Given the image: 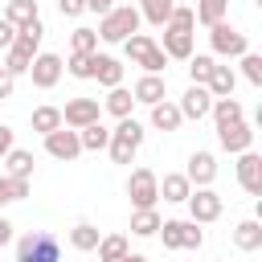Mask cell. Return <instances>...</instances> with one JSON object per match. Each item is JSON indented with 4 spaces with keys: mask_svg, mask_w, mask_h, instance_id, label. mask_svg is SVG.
Returning <instances> with one entry per match:
<instances>
[{
    "mask_svg": "<svg viewBox=\"0 0 262 262\" xmlns=\"http://www.w3.org/2000/svg\"><path fill=\"white\" fill-rule=\"evenodd\" d=\"M98 242H102V233H98L94 225H86V221H78V225L70 229V246H74L78 254H86V250H98Z\"/></svg>",
    "mask_w": 262,
    "mask_h": 262,
    "instance_id": "484cf974",
    "label": "cell"
},
{
    "mask_svg": "<svg viewBox=\"0 0 262 262\" xmlns=\"http://www.w3.org/2000/svg\"><path fill=\"white\" fill-rule=\"evenodd\" d=\"M29 78H33L37 90H53L57 78H61V57L57 53H37L33 66H29Z\"/></svg>",
    "mask_w": 262,
    "mask_h": 262,
    "instance_id": "ba28073f",
    "label": "cell"
},
{
    "mask_svg": "<svg viewBox=\"0 0 262 262\" xmlns=\"http://www.w3.org/2000/svg\"><path fill=\"white\" fill-rule=\"evenodd\" d=\"M86 8H90V12H98V16H106V12L115 8V0H86Z\"/></svg>",
    "mask_w": 262,
    "mask_h": 262,
    "instance_id": "bcb514c9",
    "label": "cell"
},
{
    "mask_svg": "<svg viewBox=\"0 0 262 262\" xmlns=\"http://www.w3.org/2000/svg\"><path fill=\"white\" fill-rule=\"evenodd\" d=\"M180 123H184V119H180V106H176V102L164 98V102L151 106V127H156V131H176Z\"/></svg>",
    "mask_w": 262,
    "mask_h": 262,
    "instance_id": "d6986e66",
    "label": "cell"
},
{
    "mask_svg": "<svg viewBox=\"0 0 262 262\" xmlns=\"http://www.w3.org/2000/svg\"><path fill=\"white\" fill-rule=\"evenodd\" d=\"M66 70H70L74 78H94V53H90V57H82V53H70Z\"/></svg>",
    "mask_w": 262,
    "mask_h": 262,
    "instance_id": "74e56055",
    "label": "cell"
},
{
    "mask_svg": "<svg viewBox=\"0 0 262 262\" xmlns=\"http://www.w3.org/2000/svg\"><path fill=\"white\" fill-rule=\"evenodd\" d=\"M29 123H33V131L49 135V131H57V127H61V111H57V106H37Z\"/></svg>",
    "mask_w": 262,
    "mask_h": 262,
    "instance_id": "4dcf8cb0",
    "label": "cell"
},
{
    "mask_svg": "<svg viewBox=\"0 0 262 262\" xmlns=\"http://www.w3.org/2000/svg\"><path fill=\"white\" fill-rule=\"evenodd\" d=\"M98 115H102L98 98H74V102H66V111H61V127H70V131H82V127L98 123Z\"/></svg>",
    "mask_w": 262,
    "mask_h": 262,
    "instance_id": "8992f818",
    "label": "cell"
},
{
    "mask_svg": "<svg viewBox=\"0 0 262 262\" xmlns=\"http://www.w3.org/2000/svg\"><path fill=\"white\" fill-rule=\"evenodd\" d=\"M139 143H143V123H135V119H119V127L111 131L106 151H111L115 164H131V156L139 151Z\"/></svg>",
    "mask_w": 262,
    "mask_h": 262,
    "instance_id": "3957f363",
    "label": "cell"
},
{
    "mask_svg": "<svg viewBox=\"0 0 262 262\" xmlns=\"http://www.w3.org/2000/svg\"><path fill=\"white\" fill-rule=\"evenodd\" d=\"M160 237H164V246L168 250H180V221H160V229H156Z\"/></svg>",
    "mask_w": 262,
    "mask_h": 262,
    "instance_id": "ab89813d",
    "label": "cell"
},
{
    "mask_svg": "<svg viewBox=\"0 0 262 262\" xmlns=\"http://www.w3.org/2000/svg\"><path fill=\"white\" fill-rule=\"evenodd\" d=\"M213 66H217V61H213L209 53H192V57H188V78H192V86H205L209 74H213Z\"/></svg>",
    "mask_w": 262,
    "mask_h": 262,
    "instance_id": "d6a6232c",
    "label": "cell"
},
{
    "mask_svg": "<svg viewBox=\"0 0 262 262\" xmlns=\"http://www.w3.org/2000/svg\"><path fill=\"white\" fill-rule=\"evenodd\" d=\"M156 229H160V213L156 209H135L131 213V233L135 237H151Z\"/></svg>",
    "mask_w": 262,
    "mask_h": 262,
    "instance_id": "f1b7e54d",
    "label": "cell"
},
{
    "mask_svg": "<svg viewBox=\"0 0 262 262\" xmlns=\"http://www.w3.org/2000/svg\"><path fill=\"white\" fill-rule=\"evenodd\" d=\"M78 143H82V151H102V147L111 143V131H106L102 119H98V123H90V127L78 131Z\"/></svg>",
    "mask_w": 262,
    "mask_h": 262,
    "instance_id": "d4e9b609",
    "label": "cell"
},
{
    "mask_svg": "<svg viewBox=\"0 0 262 262\" xmlns=\"http://www.w3.org/2000/svg\"><path fill=\"white\" fill-rule=\"evenodd\" d=\"M217 143H221L229 156H242V151H250V143H254V131H250V123H246V119H237V123H225V127H217Z\"/></svg>",
    "mask_w": 262,
    "mask_h": 262,
    "instance_id": "9c48e42d",
    "label": "cell"
},
{
    "mask_svg": "<svg viewBox=\"0 0 262 262\" xmlns=\"http://www.w3.org/2000/svg\"><path fill=\"white\" fill-rule=\"evenodd\" d=\"M151 45H156V41H151V37H147V33H131V37H127V41H123V49H127V57H131V61H135V66H139V57H143V53H147V49H151Z\"/></svg>",
    "mask_w": 262,
    "mask_h": 262,
    "instance_id": "e575fe53",
    "label": "cell"
},
{
    "mask_svg": "<svg viewBox=\"0 0 262 262\" xmlns=\"http://www.w3.org/2000/svg\"><path fill=\"white\" fill-rule=\"evenodd\" d=\"M205 246V233L196 221H180V250H201Z\"/></svg>",
    "mask_w": 262,
    "mask_h": 262,
    "instance_id": "d590c367",
    "label": "cell"
},
{
    "mask_svg": "<svg viewBox=\"0 0 262 262\" xmlns=\"http://www.w3.org/2000/svg\"><path fill=\"white\" fill-rule=\"evenodd\" d=\"M139 66H143L147 74H164V66H168V53H164L160 45H151V49H147V53L139 57Z\"/></svg>",
    "mask_w": 262,
    "mask_h": 262,
    "instance_id": "8d00e7d4",
    "label": "cell"
},
{
    "mask_svg": "<svg viewBox=\"0 0 262 262\" xmlns=\"http://www.w3.org/2000/svg\"><path fill=\"white\" fill-rule=\"evenodd\" d=\"M233 86H237V74H233L229 66H213V74H209L205 90H209L213 98H233Z\"/></svg>",
    "mask_w": 262,
    "mask_h": 262,
    "instance_id": "e0dca14e",
    "label": "cell"
},
{
    "mask_svg": "<svg viewBox=\"0 0 262 262\" xmlns=\"http://www.w3.org/2000/svg\"><path fill=\"white\" fill-rule=\"evenodd\" d=\"M25 196H29V180H12V176H0V205L25 201Z\"/></svg>",
    "mask_w": 262,
    "mask_h": 262,
    "instance_id": "836d02e7",
    "label": "cell"
},
{
    "mask_svg": "<svg viewBox=\"0 0 262 262\" xmlns=\"http://www.w3.org/2000/svg\"><path fill=\"white\" fill-rule=\"evenodd\" d=\"M115 119H131V106H135V98H131V90H123V86H115L111 94H106V102H102Z\"/></svg>",
    "mask_w": 262,
    "mask_h": 262,
    "instance_id": "4316f807",
    "label": "cell"
},
{
    "mask_svg": "<svg viewBox=\"0 0 262 262\" xmlns=\"http://www.w3.org/2000/svg\"><path fill=\"white\" fill-rule=\"evenodd\" d=\"M123 254H131L123 233H111V237H102V242H98V262H119Z\"/></svg>",
    "mask_w": 262,
    "mask_h": 262,
    "instance_id": "1f68e13d",
    "label": "cell"
},
{
    "mask_svg": "<svg viewBox=\"0 0 262 262\" xmlns=\"http://www.w3.org/2000/svg\"><path fill=\"white\" fill-rule=\"evenodd\" d=\"M127 196H131L135 209H156V201H160V176L151 168H135L131 180H127Z\"/></svg>",
    "mask_w": 262,
    "mask_h": 262,
    "instance_id": "277c9868",
    "label": "cell"
},
{
    "mask_svg": "<svg viewBox=\"0 0 262 262\" xmlns=\"http://www.w3.org/2000/svg\"><path fill=\"white\" fill-rule=\"evenodd\" d=\"M225 12H229V0H196V8H192V16L201 20V25H221L225 20Z\"/></svg>",
    "mask_w": 262,
    "mask_h": 262,
    "instance_id": "603a6c76",
    "label": "cell"
},
{
    "mask_svg": "<svg viewBox=\"0 0 262 262\" xmlns=\"http://www.w3.org/2000/svg\"><path fill=\"white\" fill-rule=\"evenodd\" d=\"M127 4H131V8H135V0H127Z\"/></svg>",
    "mask_w": 262,
    "mask_h": 262,
    "instance_id": "681fc988",
    "label": "cell"
},
{
    "mask_svg": "<svg viewBox=\"0 0 262 262\" xmlns=\"http://www.w3.org/2000/svg\"><path fill=\"white\" fill-rule=\"evenodd\" d=\"M164 94H168V78H160V74H143L135 82V90H131V98L135 102H147V106L164 102Z\"/></svg>",
    "mask_w": 262,
    "mask_h": 262,
    "instance_id": "9a60e30c",
    "label": "cell"
},
{
    "mask_svg": "<svg viewBox=\"0 0 262 262\" xmlns=\"http://www.w3.org/2000/svg\"><path fill=\"white\" fill-rule=\"evenodd\" d=\"M16 262H61V246L49 229H29L16 242Z\"/></svg>",
    "mask_w": 262,
    "mask_h": 262,
    "instance_id": "6da1fadb",
    "label": "cell"
},
{
    "mask_svg": "<svg viewBox=\"0 0 262 262\" xmlns=\"http://www.w3.org/2000/svg\"><path fill=\"white\" fill-rule=\"evenodd\" d=\"M0 164L8 168L4 176H12V180H29V176H33V151H20V147H12V151H8Z\"/></svg>",
    "mask_w": 262,
    "mask_h": 262,
    "instance_id": "ffe728a7",
    "label": "cell"
},
{
    "mask_svg": "<svg viewBox=\"0 0 262 262\" xmlns=\"http://www.w3.org/2000/svg\"><path fill=\"white\" fill-rule=\"evenodd\" d=\"M8 242H12V221H8V217H0V250H4Z\"/></svg>",
    "mask_w": 262,
    "mask_h": 262,
    "instance_id": "7dc6e473",
    "label": "cell"
},
{
    "mask_svg": "<svg viewBox=\"0 0 262 262\" xmlns=\"http://www.w3.org/2000/svg\"><path fill=\"white\" fill-rule=\"evenodd\" d=\"M12 41H16V29H12V25H8L4 16H0V49H8Z\"/></svg>",
    "mask_w": 262,
    "mask_h": 262,
    "instance_id": "7bdbcfd3",
    "label": "cell"
},
{
    "mask_svg": "<svg viewBox=\"0 0 262 262\" xmlns=\"http://www.w3.org/2000/svg\"><path fill=\"white\" fill-rule=\"evenodd\" d=\"M176 106H180V119H205L209 106H213V94H209L205 86H188L184 98H180Z\"/></svg>",
    "mask_w": 262,
    "mask_h": 262,
    "instance_id": "4fadbf2b",
    "label": "cell"
},
{
    "mask_svg": "<svg viewBox=\"0 0 262 262\" xmlns=\"http://www.w3.org/2000/svg\"><path fill=\"white\" fill-rule=\"evenodd\" d=\"M213 176H217V160H213V151H192V156H188V168H184V180L196 184V188H209Z\"/></svg>",
    "mask_w": 262,
    "mask_h": 262,
    "instance_id": "8fae6325",
    "label": "cell"
},
{
    "mask_svg": "<svg viewBox=\"0 0 262 262\" xmlns=\"http://www.w3.org/2000/svg\"><path fill=\"white\" fill-rule=\"evenodd\" d=\"M45 151L53 156V160H78L82 156V143H78V131H70V127H57V131H49L45 135Z\"/></svg>",
    "mask_w": 262,
    "mask_h": 262,
    "instance_id": "30bf717a",
    "label": "cell"
},
{
    "mask_svg": "<svg viewBox=\"0 0 262 262\" xmlns=\"http://www.w3.org/2000/svg\"><path fill=\"white\" fill-rule=\"evenodd\" d=\"M8 151H12V127H4V123H0V160H4Z\"/></svg>",
    "mask_w": 262,
    "mask_h": 262,
    "instance_id": "ee69618b",
    "label": "cell"
},
{
    "mask_svg": "<svg viewBox=\"0 0 262 262\" xmlns=\"http://www.w3.org/2000/svg\"><path fill=\"white\" fill-rule=\"evenodd\" d=\"M172 8H176V0H139V16L147 20V25H168V16H172Z\"/></svg>",
    "mask_w": 262,
    "mask_h": 262,
    "instance_id": "cb8c5ba5",
    "label": "cell"
},
{
    "mask_svg": "<svg viewBox=\"0 0 262 262\" xmlns=\"http://www.w3.org/2000/svg\"><path fill=\"white\" fill-rule=\"evenodd\" d=\"M233 246L237 250H246V254H254V250H262V225L250 217V221H242L237 229H233Z\"/></svg>",
    "mask_w": 262,
    "mask_h": 262,
    "instance_id": "44dd1931",
    "label": "cell"
},
{
    "mask_svg": "<svg viewBox=\"0 0 262 262\" xmlns=\"http://www.w3.org/2000/svg\"><path fill=\"white\" fill-rule=\"evenodd\" d=\"M188 192H192V184L184 180V172H168V176L160 180V196H164V201H172V205H184V201H188Z\"/></svg>",
    "mask_w": 262,
    "mask_h": 262,
    "instance_id": "ac0fdd59",
    "label": "cell"
},
{
    "mask_svg": "<svg viewBox=\"0 0 262 262\" xmlns=\"http://www.w3.org/2000/svg\"><path fill=\"white\" fill-rule=\"evenodd\" d=\"M160 49H164L168 57H176V61H188V57H192V33L164 25V45H160Z\"/></svg>",
    "mask_w": 262,
    "mask_h": 262,
    "instance_id": "5bb4252c",
    "label": "cell"
},
{
    "mask_svg": "<svg viewBox=\"0 0 262 262\" xmlns=\"http://www.w3.org/2000/svg\"><path fill=\"white\" fill-rule=\"evenodd\" d=\"M119 262H147V258H143V254H123Z\"/></svg>",
    "mask_w": 262,
    "mask_h": 262,
    "instance_id": "c3c4849f",
    "label": "cell"
},
{
    "mask_svg": "<svg viewBox=\"0 0 262 262\" xmlns=\"http://www.w3.org/2000/svg\"><path fill=\"white\" fill-rule=\"evenodd\" d=\"M168 25H172V29H188V33H192L196 16H192V8H180V4H176V8H172V16H168Z\"/></svg>",
    "mask_w": 262,
    "mask_h": 262,
    "instance_id": "60d3db41",
    "label": "cell"
},
{
    "mask_svg": "<svg viewBox=\"0 0 262 262\" xmlns=\"http://www.w3.org/2000/svg\"><path fill=\"white\" fill-rule=\"evenodd\" d=\"M237 184H242L250 196L262 192V156H258V151H242V156H237Z\"/></svg>",
    "mask_w": 262,
    "mask_h": 262,
    "instance_id": "7c38bea8",
    "label": "cell"
},
{
    "mask_svg": "<svg viewBox=\"0 0 262 262\" xmlns=\"http://www.w3.org/2000/svg\"><path fill=\"white\" fill-rule=\"evenodd\" d=\"M94 78H98L106 90L123 86V61H119V57H111V53H94Z\"/></svg>",
    "mask_w": 262,
    "mask_h": 262,
    "instance_id": "2e32d148",
    "label": "cell"
},
{
    "mask_svg": "<svg viewBox=\"0 0 262 262\" xmlns=\"http://www.w3.org/2000/svg\"><path fill=\"white\" fill-rule=\"evenodd\" d=\"M12 86H16V78H12L8 70H0V98H8V94H12Z\"/></svg>",
    "mask_w": 262,
    "mask_h": 262,
    "instance_id": "f6af8a7d",
    "label": "cell"
},
{
    "mask_svg": "<svg viewBox=\"0 0 262 262\" xmlns=\"http://www.w3.org/2000/svg\"><path fill=\"white\" fill-rule=\"evenodd\" d=\"M209 115L217 119V127H225V123H237V119H242V102H237V98H213Z\"/></svg>",
    "mask_w": 262,
    "mask_h": 262,
    "instance_id": "83f0119b",
    "label": "cell"
},
{
    "mask_svg": "<svg viewBox=\"0 0 262 262\" xmlns=\"http://www.w3.org/2000/svg\"><path fill=\"white\" fill-rule=\"evenodd\" d=\"M57 8H61V16H82L86 0H57Z\"/></svg>",
    "mask_w": 262,
    "mask_h": 262,
    "instance_id": "b9f144b4",
    "label": "cell"
},
{
    "mask_svg": "<svg viewBox=\"0 0 262 262\" xmlns=\"http://www.w3.org/2000/svg\"><path fill=\"white\" fill-rule=\"evenodd\" d=\"M242 74L250 86H262V57L258 53H242Z\"/></svg>",
    "mask_w": 262,
    "mask_h": 262,
    "instance_id": "f35d334b",
    "label": "cell"
},
{
    "mask_svg": "<svg viewBox=\"0 0 262 262\" xmlns=\"http://www.w3.org/2000/svg\"><path fill=\"white\" fill-rule=\"evenodd\" d=\"M41 12H37V0H8V8H4V20L12 25V29H20V25H29V20H37Z\"/></svg>",
    "mask_w": 262,
    "mask_h": 262,
    "instance_id": "7402d4cb",
    "label": "cell"
},
{
    "mask_svg": "<svg viewBox=\"0 0 262 262\" xmlns=\"http://www.w3.org/2000/svg\"><path fill=\"white\" fill-rule=\"evenodd\" d=\"M70 53H82V57L98 53V33L94 29H74L70 33Z\"/></svg>",
    "mask_w": 262,
    "mask_h": 262,
    "instance_id": "f546056e",
    "label": "cell"
},
{
    "mask_svg": "<svg viewBox=\"0 0 262 262\" xmlns=\"http://www.w3.org/2000/svg\"><path fill=\"white\" fill-rule=\"evenodd\" d=\"M98 41H127L131 33H139V8H131V4H119V8H111L102 20H98Z\"/></svg>",
    "mask_w": 262,
    "mask_h": 262,
    "instance_id": "7a4b0ae2",
    "label": "cell"
},
{
    "mask_svg": "<svg viewBox=\"0 0 262 262\" xmlns=\"http://www.w3.org/2000/svg\"><path fill=\"white\" fill-rule=\"evenodd\" d=\"M209 41H213V53H221V57H242V53H250L246 33H237V29L225 25V20L209 29Z\"/></svg>",
    "mask_w": 262,
    "mask_h": 262,
    "instance_id": "5b68a950",
    "label": "cell"
},
{
    "mask_svg": "<svg viewBox=\"0 0 262 262\" xmlns=\"http://www.w3.org/2000/svg\"><path fill=\"white\" fill-rule=\"evenodd\" d=\"M184 205H188V213H192V221H196V225H209V221H217V217H221V196H217L213 188H192Z\"/></svg>",
    "mask_w": 262,
    "mask_h": 262,
    "instance_id": "52a82bcc",
    "label": "cell"
}]
</instances>
